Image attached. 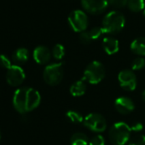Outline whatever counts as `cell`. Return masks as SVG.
<instances>
[{
	"label": "cell",
	"mask_w": 145,
	"mask_h": 145,
	"mask_svg": "<svg viewBox=\"0 0 145 145\" xmlns=\"http://www.w3.org/2000/svg\"><path fill=\"white\" fill-rule=\"evenodd\" d=\"M89 33H90V35H91L92 40H95V39H99V38L101 37V35H102L103 33H104L103 31L102 27H95L91 28V29L89 31Z\"/></svg>",
	"instance_id": "cell-23"
},
{
	"label": "cell",
	"mask_w": 145,
	"mask_h": 145,
	"mask_svg": "<svg viewBox=\"0 0 145 145\" xmlns=\"http://www.w3.org/2000/svg\"><path fill=\"white\" fill-rule=\"evenodd\" d=\"M83 9L91 14H100L108 6V0H81Z\"/></svg>",
	"instance_id": "cell-10"
},
{
	"label": "cell",
	"mask_w": 145,
	"mask_h": 145,
	"mask_svg": "<svg viewBox=\"0 0 145 145\" xmlns=\"http://www.w3.org/2000/svg\"><path fill=\"white\" fill-rule=\"evenodd\" d=\"M103 48L108 55H114L119 51V41L114 37H106L103 40Z\"/></svg>",
	"instance_id": "cell-13"
},
{
	"label": "cell",
	"mask_w": 145,
	"mask_h": 145,
	"mask_svg": "<svg viewBox=\"0 0 145 145\" xmlns=\"http://www.w3.org/2000/svg\"><path fill=\"white\" fill-rule=\"evenodd\" d=\"M51 54L53 56V57L56 60H61L64 56H65V48L62 44H56V45H54Z\"/></svg>",
	"instance_id": "cell-20"
},
{
	"label": "cell",
	"mask_w": 145,
	"mask_h": 145,
	"mask_svg": "<svg viewBox=\"0 0 145 145\" xmlns=\"http://www.w3.org/2000/svg\"><path fill=\"white\" fill-rule=\"evenodd\" d=\"M80 40L82 44H89L91 41H92V39L90 35V33L87 32V31H84L82 33H80Z\"/></svg>",
	"instance_id": "cell-26"
},
{
	"label": "cell",
	"mask_w": 145,
	"mask_h": 145,
	"mask_svg": "<svg viewBox=\"0 0 145 145\" xmlns=\"http://www.w3.org/2000/svg\"><path fill=\"white\" fill-rule=\"evenodd\" d=\"M131 126L125 122H116L109 129V140L114 145H125L131 137Z\"/></svg>",
	"instance_id": "cell-3"
},
{
	"label": "cell",
	"mask_w": 145,
	"mask_h": 145,
	"mask_svg": "<svg viewBox=\"0 0 145 145\" xmlns=\"http://www.w3.org/2000/svg\"><path fill=\"white\" fill-rule=\"evenodd\" d=\"M86 90H87V86H86V81L83 80H80L72 84V86H70L69 91L72 97H79L85 95V93L86 92Z\"/></svg>",
	"instance_id": "cell-14"
},
{
	"label": "cell",
	"mask_w": 145,
	"mask_h": 145,
	"mask_svg": "<svg viewBox=\"0 0 145 145\" xmlns=\"http://www.w3.org/2000/svg\"><path fill=\"white\" fill-rule=\"evenodd\" d=\"M89 138L83 132H75L70 138L71 145H89Z\"/></svg>",
	"instance_id": "cell-17"
},
{
	"label": "cell",
	"mask_w": 145,
	"mask_h": 145,
	"mask_svg": "<svg viewBox=\"0 0 145 145\" xmlns=\"http://www.w3.org/2000/svg\"><path fill=\"white\" fill-rule=\"evenodd\" d=\"M142 99L145 102V90L142 92Z\"/></svg>",
	"instance_id": "cell-29"
},
{
	"label": "cell",
	"mask_w": 145,
	"mask_h": 145,
	"mask_svg": "<svg viewBox=\"0 0 145 145\" xmlns=\"http://www.w3.org/2000/svg\"><path fill=\"white\" fill-rule=\"evenodd\" d=\"M127 2L128 0H108V3L110 5L117 8H122L127 5Z\"/></svg>",
	"instance_id": "cell-27"
},
{
	"label": "cell",
	"mask_w": 145,
	"mask_h": 145,
	"mask_svg": "<svg viewBox=\"0 0 145 145\" xmlns=\"http://www.w3.org/2000/svg\"><path fill=\"white\" fill-rule=\"evenodd\" d=\"M128 145H145V136L142 134H137L130 138Z\"/></svg>",
	"instance_id": "cell-22"
},
{
	"label": "cell",
	"mask_w": 145,
	"mask_h": 145,
	"mask_svg": "<svg viewBox=\"0 0 145 145\" xmlns=\"http://www.w3.org/2000/svg\"><path fill=\"white\" fill-rule=\"evenodd\" d=\"M41 96L38 91L31 87L17 89L13 96V106L20 114L29 113L39 107Z\"/></svg>",
	"instance_id": "cell-1"
},
{
	"label": "cell",
	"mask_w": 145,
	"mask_h": 145,
	"mask_svg": "<svg viewBox=\"0 0 145 145\" xmlns=\"http://www.w3.org/2000/svg\"><path fill=\"white\" fill-rule=\"evenodd\" d=\"M105 67L98 61H93L86 67L83 74V80L91 84L97 85L105 77Z\"/></svg>",
	"instance_id": "cell-4"
},
{
	"label": "cell",
	"mask_w": 145,
	"mask_h": 145,
	"mask_svg": "<svg viewBox=\"0 0 145 145\" xmlns=\"http://www.w3.org/2000/svg\"><path fill=\"white\" fill-rule=\"evenodd\" d=\"M29 57V52L26 48H19L17 49L12 56V61L16 63V65H22L27 61Z\"/></svg>",
	"instance_id": "cell-16"
},
{
	"label": "cell",
	"mask_w": 145,
	"mask_h": 145,
	"mask_svg": "<svg viewBox=\"0 0 145 145\" xmlns=\"http://www.w3.org/2000/svg\"><path fill=\"white\" fill-rule=\"evenodd\" d=\"M69 26L74 32L82 33L86 31L88 27L89 20L87 15L80 10H72L67 18Z\"/></svg>",
	"instance_id": "cell-6"
},
{
	"label": "cell",
	"mask_w": 145,
	"mask_h": 145,
	"mask_svg": "<svg viewBox=\"0 0 145 145\" xmlns=\"http://www.w3.org/2000/svg\"><path fill=\"white\" fill-rule=\"evenodd\" d=\"M51 56L52 54L50 50L44 45H39L33 50V59L38 64L40 65L47 64L50 61Z\"/></svg>",
	"instance_id": "cell-12"
},
{
	"label": "cell",
	"mask_w": 145,
	"mask_h": 145,
	"mask_svg": "<svg viewBox=\"0 0 145 145\" xmlns=\"http://www.w3.org/2000/svg\"><path fill=\"white\" fill-rule=\"evenodd\" d=\"M11 61L10 58L5 55H0V67L9 69L11 67Z\"/></svg>",
	"instance_id": "cell-25"
},
{
	"label": "cell",
	"mask_w": 145,
	"mask_h": 145,
	"mask_svg": "<svg viewBox=\"0 0 145 145\" xmlns=\"http://www.w3.org/2000/svg\"><path fill=\"white\" fill-rule=\"evenodd\" d=\"M143 15H144V16H145V9H144V10H143Z\"/></svg>",
	"instance_id": "cell-30"
},
{
	"label": "cell",
	"mask_w": 145,
	"mask_h": 145,
	"mask_svg": "<svg viewBox=\"0 0 145 145\" xmlns=\"http://www.w3.org/2000/svg\"><path fill=\"white\" fill-rule=\"evenodd\" d=\"M62 63L56 62L49 64L45 67L43 72V78L44 82L51 86L59 85L63 79Z\"/></svg>",
	"instance_id": "cell-5"
},
{
	"label": "cell",
	"mask_w": 145,
	"mask_h": 145,
	"mask_svg": "<svg viewBox=\"0 0 145 145\" xmlns=\"http://www.w3.org/2000/svg\"><path fill=\"white\" fill-rule=\"evenodd\" d=\"M142 129H143V125L141 122H135L131 126V130L135 132H140L142 131Z\"/></svg>",
	"instance_id": "cell-28"
},
{
	"label": "cell",
	"mask_w": 145,
	"mask_h": 145,
	"mask_svg": "<svg viewBox=\"0 0 145 145\" xmlns=\"http://www.w3.org/2000/svg\"><path fill=\"white\" fill-rule=\"evenodd\" d=\"M118 81L120 86L125 91H132L137 88V80L134 72L131 69H124L119 72Z\"/></svg>",
	"instance_id": "cell-8"
},
{
	"label": "cell",
	"mask_w": 145,
	"mask_h": 145,
	"mask_svg": "<svg viewBox=\"0 0 145 145\" xmlns=\"http://www.w3.org/2000/svg\"><path fill=\"white\" fill-rule=\"evenodd\" d=\"M26 79L24 70L18 65H12L7 71L6 80L11 86H18L23 83Z\"/></svg>",
	"instance_id": "cell-9"
},
{
	"label": "cell",
	"mask_w": 145,
	"mask_h": 145,
	"mask_svg": "<svg viewBox=\"0 0 145 145\" xmlns=\"http://www.w3.org/2000/svg\"><path fill=\"white\" fill-rule=\"evenodd\" d=\"M84 125L93 132H103L107 129V121L103 115L98 113L87 114L83 121Z\"/></svg>",
	"instance_id": "cell-7"
},
{
	"label": "cell",
	"mask_w": 145,
	"mask_h": 145,
	"mask_svg": "<svg viewBox=\"0 0 145 145\" xmlns=\"http://www.w3.org/2000/svg\"><path fill=\"white\" fill-rule=\"evenodd\" d=\"M89 145H105V139L102 135L94 136L90 140Z\"/></svg>",
	"instance_id": "cell-24"
},
{
	"label": "cell",
	"mask_w": 145,
	"mask_h": 145,
	"mask_svg": "<svg viewBox=\"0 0 145 145\" xmlns=\"http://www.w3.org/2000/svg\"><path fill=\"white\" fill-rule=\"evenodd\" d=\"M131 50L137 56H145V37H138L131 44Z\"/></svg>",
	"instance_id": "cell-15"
},
{
	"label": "cell",
	"mask_w": 145,
	"mask_h": 145,
	"mask_svg": "<svg viewBox=\"0 0 145 145\" xmlns=\"http://www.w3.org/2000/svg\"><path fill=\"white\" fill-rule=\"evenodd\" d=\"M145 67V59L142 56L135 58L131 62V68L132 71H139Z\"/></svg>",
	"instance_id": "cell-21"
},
{
	"label": "cell",
	"mask_w": 145,
	"mask_h": 145,
	"mask_svg": "<svg viewBox=\"0 0 145 145\" xmlns=\"http://www.w3.org/2000/svg\"><path fill=\"white\" fill-rule=\"evenodd\" d=\"M127 6L131 11L139 12L145 9V1L144 0H128Z\"/></svg>",
	"instance_id": "cell-18"
},
{
	"label": "cell",
	"mask_w": 145,
	"mask_h": 145,
	"mask_svg": "<svg viewBox=\"0 0 145 145\" xmlns=\"http://www.w3.org/2000/svg\"><path fill=\"white\" fill-rule=\"evenodd\" d=\"M125 24V18L124 15L120 11L112 10L105 15L102 22V28L104 33L115 34L124 28Z\"/></svg>",
	"instance_id": "cell-2"
},
{
	"label": "cell",
	"mask_w": 145,
	"mask_h": 145,
	"mask_svg": "<svg viewBox=\"0 0 145 145\" xmlns=\"http://www.w3.org/2000/svg\"><path fill=\"white\" fill-rule=\"evenodd\" d=\"M114 108L121 114H129L135 109L134 102L128 97H120L114 101Z\"/></svg>",
	"instance_id": "cell-11"
},
{
	"label": "cell",
	"mask_w": 145,
	"mask_h": 145,
	"mask_svg": "<svg viewBox=\"0 0 145 145\" xmlns=\"http://www.w3.org/2000/svg\"><path fill=\"white\" fill-rule=\"evenodd\" d=\"M0 139H1V131H0Z\"/></svg>",
	"instance_id": "cell-31"
},
{
	"label": "cell",
	"mask_w": 145,
	"mask_h": 145,
	"mask_svg": "<svg viewBox=\"0 0 145 145\" xmlns=\"http://www.w3.org/2000/svg\"><path fill=\"white\" fill-rule=\"evenodd\" d=\"M66 117L68 120H70L72 123L74 124H81L84 121V117L83 115L74 110H69L66 113Z\"/></svg>",
	"instance_id": "cell-19"
}]
</instances>
